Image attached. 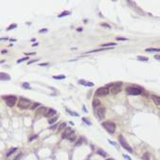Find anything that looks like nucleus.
I'll return each instance as SVG.
<instances>
[{"label":"nucleus","instance_id":"nucleus-1","mask_svg":"<svg viewBox=\"0 0 160 160\" xmlns=\"http://www.w3.org/2000/svg\"><path fill=\"white\" fill-rule=\"evenodd\" d=\"M142 89L139 87H134V86H129L126 88V94L129 96H136L140 95L142 93Z\"/></svg>","mask_w":160,"mask_h":160},{"label":"nucleus","instance_id":"nucleus-14","mask_svg":"<svg viewBox=\"0 0 160 160\" xmlns=\"http://www.w3.org/2000/svg\"><path fill=\"white\" fill-rule=\"evenodd\" d=\"M79 83L82 84L84 86H94V83L93 82H89V81H85L84 80H79Z\"/></svg>","mask_w":160,"mask_h":160},{"label":"nucleus","instance_id":"nucleus-40","mask_svg":"<svg viewBox=\"0 0 160 160\" xmlns=\"http://www.w3.org/2000/svg\"><path fill=\"white\" fill-rule=\"evenodd\" d=\"M37 137V136H31L30 138H29V141H32V139H34V138H36Z\"/></svg>","mask_w":160,"mask_h":160},{"label":"nucleus","instance_id":"nucleus-39","mask_svg":"<svg viewBox=\"0 0 160 160\" xmlns=\"http://www.w3.org/2000/svg\"><path fill=\"white\" fill-rule=\"evenodd\" d=\"M21 156H22V155H21V154H20V155H17V157H16L14 160H19L20 158H21Z\"/></svg>","mask_w":160,"mask_h":160},{"label":"nucleus","instance_id":"nucleus-41","mask_svg":"<svg viewBox=\"0 0 160 160\" xmlns=\"http://www.w3.org/2000/svg\"><path fill=\"white\" fill-rule=\"evenodd\" d=\"M155 60H160V55H155Z\"/></svg>","mask_w":160,"mask_h":160},{"label":"nucleus","instance_id":"nucleus-43","mask_svg":"<svg viewBox=\"0 0 160 160\" xmlns=\"http://www.w3.org/2000/svg\"><path fill=\"white\" fill-rule=\"evenodd\" d=\"M1 53H2V54H3V53H7V50H6V49H3V50L1 51Z\"/></svg>","mask_w":160,"mask_h":160},{"label":"nucleus","instance_id":"nucleus-7","mask_svg":"<svg viewBox=\"0 0 160 160\" xmlns=\"http://www.w3.org/2000/svg\"><path fill=\"white\" fill-rule=\"evenodd\" d=\"M109 92H110V90H109V88H108L107 86L99 87V88H98V90L96 91V95H97L98 97H103V96L108 95Z\"/></svg>","mask_w":160,"mask_h":160},{"label":"nucleus","instance_id":"nucleus-18","mask_svg":"<svg viewBox=\"0 0 160 160\" xmlns=\"http://www.w3.org/2000/svg\"><path fill=\"white\" fill-rule=\"evenodd\" d=\"M65 128H66V123H65V122H64V123H61V124L59 125V128L57 129V131L60 132V131H62V130L65 129Z\"/></svg>","mask_w":160,"mask_h":160},{"label":"nucleus","instance_id":"nucleus-10","mask_svg":"<svg viewBox=\"0 0 160 160\" xmlns=\"http://www.w3.org/2000/svg\"><path fill=\"white\" fill-rule=\"evenodd\" d=\"M47 111H48V110H47L46 107H40V108L36 111V115H37V116H45V117H46Z\"/></svg>","mask_w":160,"mask_h":160},{"label":"nucleus","instance_id":"nucleus-22","mask_svg":"<svg viewBox=\"0 0 160 160\" xmlns=\"http://www.w3.org/2000/svg\"><path fill=\"white\" fill-rule=\"evenodd\" d=\"M137 60L138 61H142V62H147L149 59L147 57H144V56H138L137 57Z\"/></svg>","mask_w":160,"mask_h":160},{"label":"nucleus","instance_id":"nucleus-20","mask_svg":"<svg viewBox=\"0 0 160 160\" xmlns=\"http://www.w3.org/2000/svg\"><path fill=\"white\" fill-rule=\"evenodd\" d=\"M68 139H69L70 141H72V142H73V141H75V139H76V135H75V133H74V132H73V133L69 136Z\"/></svg>","mask_w":160,"mask_h":160},{"label":"nucleus","instance_id":"nucleus-8","mask_svg":"<svg viewBox=\"0 0 160 160\" xmlns=\"http://www.w3.org/2000/svg\"><path fill=\"white\" fill-rule=\"evenodd\" d=\"M104 112H105V108L102 106H99L96 109L95 115L99 118V119H102V118H104Z\"/></svg>","mask_w":160,"mask_h":160},{"label":"nucleus","instance_id":"nucleus-6","mask_svg":"<svg viewBox=\"0 0 160 160\" xmlns=\"http://www.w3.org/2000/svg\"><path fill=\"white\" fill-rule=\"evenodd\" d=\"M118 141H119V143H120V145L124 148V149H126L129 153H133V150H132V148H131V146L127 143V141L124 139V137L122 136H118Z\"/></svg>","mask_w":160,"mask_h":160},{"label":"nucleus","instance_id":"nucleus-25","mask_svg":"<svg viewBox=\"0 0 160 160\" xmlns=\"http://www.w3.org/2000/svg\"><path fill=\"white\" fill-rule=\"evenodd\" d=\"M57 119H58V118H57V117L51 118H49V119H48V123H49V124H52V123L56 122V121H57Z\"/></svg>","mask_w":160,"mask_h":160},{"label":"nucleus","instance_id":"nucleus-11","mask_svg":"<svg viewBox=\"0 0 160 160\" xmlns=\"http://www.w3.org/2000/svg\"><path fill=\"white\" fill-rule=\"evenodd\" d=\"M0 80H10V76L8 75L7 73L0 72Z\"/></svg>","mask_w":160,"mask_h":160},{"label":"nucleus","instance_id":"nucleus-30","mask_svg":"<svg viewBox=\"0 0 160 160\" xmlns=\"http://www.w3.org/2000/svg\"><path fill=\"white\" fill-rule=\"evenodd\" d=\"M23 88H25V89H30L29 84H28V82H24V83H23Z\"/></svg>","mask_w":160,"mask_h":160},{"label":"nucleus","instance_id":"nucleus-33","mask_svg":"<svg viewBox=\"0 0 160 160\" xmlns=\"http://www.w3.org/2000/svg\"><path fill=\"white\" fill-rule=\"evenodd\" d=\"M67 112H68L71 116H75V117H78V116H79L77 113H75V112H71V111H70V110H68V109H67Z\"/></svg>","mask_w":160,"mask_h":160},{"label":"nucleus","instance_id":"nucleus-44","mask_svg":"<svg viewBox=\"0 0 160 160\" xmlns=\"http://www.w3.org/2000/svg\"><path fill=\"white\" fill-rule=\"evenodd\" d=\"M34 54H35L34 52H31V53H27V55H28H28H34Z\"/></svg>","mask_w":160,"mask_h":160},{"label":"nucleus","instance_id":"nucleus-9","mask_svg":"<svg viewBox=\"0 0 160 160\" xmlns=\"http://www.w3.org/2000/svg\"><path fill=\"white\" fill-rule=\"evenodd\" d=\"M73 133V131H72V129L70 128V127H66V129H65V131L63 132V135H62V137L63 138H67L68 139V137H69V136L71 135Z\"/></svg>","mask_w":160,"mask_h":160},{"label":"nucleus","instance_id":"nucleus-45","mask_svg":"<svg viewBox=\"0 0 160 160\" xmlns=\"http://www.w3.org/2000/svg\"><path fill=\"white\" fill-rule=\"evenodd\" d=\"M57 126H58V125H53L52 127H50V129H55V128H56Z\"/></svg>","mask_w":160,"mask_h":160},{"label":"nucleus","instance_id":"nucleus-3","mask_svg":"<svg viewBox=\"0 0 160 160\" xmlns=\"http://www.w3.org/2000/svg\"><path fill=\"white\" fill-rule=\"evenodd\" d=\"M31 106V102L29 99H25V98H20L19 101H18V107L21 109H28L30 108Z\"/></svg>","mask_w":160,"mask_h":160},{"label":"nucleus","instance_id":"nucleus-48","mask_svg":"<svg viewBox=\"0 0 160 160\" xmlns=\"http://www.w3.org/2000/svg\"><path fill=\"white\" fill-rule=\"evenodd\" d=\"M77 30H78V31H81V30H82V28H78V29H77Z\"/></svg>","mask_w":160,"mask_h":160},{"label":"nucleus","instance_id":"nucleus-36","mask_svg":"<svg viewBox=\"0 0 160 160\" xmlns=\"http://www.w3.org/2000/svg\"><path fill=\"white\" fill-rule=\"evenodd\" d=\"M39 66H48V63H43V64H40Z\"/></svg>","mask_w":160,"mask_h":160},{"label":"nucleus","instance_id":"nucleus-2","mask_svg":"<svg viewBox=\"0 0 160 160\" xmlns=\"http://www.w3.org/2000/svg\"><path fill=\"white\" fill-rule=\"evenodd\" d=\"M103 126V128L109 133V134H114L116 131V124L111 122V121H104L101 124Z\"/></svg>","mask_w":160,"mask_h":160},{"label":"nucleus","instance_id":"nucleus-24","mask_svg":"<svg viewBox=\"0 0 160 160\" xmlns=\"http://www.w3.org/2000/svg\"><path fill=\"white\" fill-rule=\"evenodd\" d=\"M53 79H55V80H64V79H66V76H65V75H59V76H53Z\"/></svg>","mask_w":160,"mask_h":160},{"label":"nucleus","instance_id":"nucleus-38","mask_svg":"<svg viewBox=\"0 0 160 160\" xmlns=\"http://www.w3.org/2000/svg\"><path fill=\"white\" fill-rule=\"evenodd\" d=\"M39 59H36V60H32V61H29L28 62V65H30V64H32V63H35V62H37Z\"/></svg>","mask_w":160,"mask_h":160},{"label":"nucleus","instance_id":"nucleus-13","mask_svg":"<svg viewBox=\"0 0 160 160\" xmlns=\"http://www.w3.org/2000/svg\"><path fill=\"white\" fill-rule=\"evenodd\" d=\"M152 99H153V101H154L156 105H160V97L155 96V95H153V96H152Z\"/></svg>","mask_w":160,"mask_h":160},{"label":"nucleus","instance_id":"nucleus-46","mask_svg":"<svg viewBox=\"0 0 160 160\" xmlns=\"http://www.w3.org/2000/svg\"><path fill=\"white\" fill-rule=\"evenodd\" d=\"M4 40L6 41V40H8V39H7V38H1V41H4Z\"/></svg>","mask_w":160,"mask_h":160},{"label":"nucleus","instance_id":"nucleus-12","mask_svg":"<svg viewBox=\"0 0 160 160\" xmlns=\"http://www.w3.org/2000/svg\"><path fill=\"white\" fill-rule=\"evenodd\" d=\"M56 113H57V111H56L55 109H53V108H49V109H48V111H47V115H46V117H47V118H50V117H52V116L56 115Z\"/></svg>","mask_w":160,"mask_h":160},{"label":"nucleus","instance_id":"nucleus-28","mask_svg":"<svg viewBox=\"0 0 160 160\" xmlns=\"http://www.w3.org/2000/svg\"><path fill=\"white\" fill-rule=\"evenodd\" d=\"M16 150H17V148H11V149L9 150V153L7 154V156L9 157V155H10L11 154H13V153H14V152H15Z\"/></svg>","mask_w":160,"mask_h":160},{"label":"nucleus","instance_id":"nucleus-27","mask_svg":"<svg viewBox=\"0 0 160 160\" xmlns=\"http://www.w3.org/2000/svg\"><path fill=\"white\" fill-rule=\"evenodd\" d=\"M142 160H150V155L148 153H145L143 155H142Z\"/></svg>","mask_w":160,"mask_h":160},{"label":"nucleus","instance_id":"nucleus-15","mask_svg":"<svg viewBox=\"0 0 160 160\" xmlns=\"http://www.w3.org/2000/svg\"><path fill=\"white\" fill-rule=\"evenodd\" d=\"M100 106V101L98 99H93V107L94 108H98Z\"/></svg>","mask_w":160,"mask_h":160},{"label":"nucleus","instance_id":"nucleus-5","mask_svg":"<svg viewBox=\"0 0 160 160\" xmlns=\"http://www.w3.org/2000/svg\"><path fill=\"white\" fill-rule=\"evenodd\" d=\"M121 85H122V82H120V81L108 84V86H111V93L113 95H116V94H118V92L121 91Z\"/></svg>","mask_w":160,"mask_h":160},{"label":"nucleus","instance_id":"nucleus-29","mask_svg":"<svg viewBox=\"0 0 160 160\" xmlns=\"http://www.w3.org/2000/svg\"><path fill=\"white\" fill-rule=\"evenodd\" d=\"M16 27H17V25H16V24H12V25H10V26H9V27L7 28V30L9 31V30H10V29H13V28H15Z\"/></svg>","mask_w":160,"mask_h":160},{"label":"nucleus","instance_id":"nucleus-31","mask_svg":"<svg viewBox=\"0 0 160 160\" xmlns=\"http://www.w3.org/2000/svg\"><path fill=\"white\" fill-rule=\"evenodd\" d=\"M82 120H83V121H84L87 125H91V124H92V123H91V121H90V120H88L86 118H82Z\"/></svg>","mask_w":160,"mask_h":160},{"label":"nucleus","instance_id":"nucleus-37","mask_svg":"<svg viewBox=\"0 0 160 160\" xmlns=\"http://www.w3.org/2000/svg\"><path fill=\"white\" fill-rule=\"evenodd\" d=\"M81 143H82V140H81V139H79V140H78V142H77V143H76V145H77V146H79V145H80V144H81Z\"/></svg>","mask_w":160,"mask_h":160},{"label":"nucleus","instance_id":"nucleus-19","mask_svg":"<svg viewBox=\"0 0 160 160\" xmlns=\"http://www.w3.org/2000/svg\"><path fill=\"white\" fill-rule=\"evenodd\" d=\"M38 106H40V103L39 102H34V103H32L31 104V106H30V110H34V109H36Z\"/></svg>","mask_w":160,"mask_h":160},{"label":"nucleus","instance_id":"nucleus-21","mask_svg":"<svg viewBox=\"0 0 160 160\" xmlns=\"http://www.w3.org/2000/svg\"><path fill=\"white\" fill-rule=\"evenodd\" d=\"M69 14H70V11H68V10H66V11H63V13L59 14V15H58V17H64V16L69 15Z\"/></svg>","mask_w":160,"mask_h":160},{"label":"nucleus","instance_id":"nucleus-42","mask_svg":"<svg viewBox=\"0 0 160 160\" xmlns=\"http://www.w3.org/2000/svg\"><path fill=\"white\" fill-rule=\"evenodd\" d=\"M123 156H124L125 158H127V159H128V160H132V159H131V158H130V157H129V156H128V155H124Z\"/></svg>","mask_w":160,"mask_h":160},{"label":"nucleus","instance_id":"nucleus-4","mask_svg":"<svg viewBox=\"0 0 160 160\" xmlns=\"http://www.w3.org/2000/svg\"><path fill=\"white\" fill-rule=\"evenodd\" d=\"M3 99L6 101V104L9 107H13L17 101V98L15 96H4Z\"/></svg>","mask_w":160,"mask_h":160},{"label":"nucleus","instance_id":"nucleus-26","mask_svg":"<svg viewBox=\"0 0 160 160\" xmlns=\"http://www.w3.org/2000/svg\"><path fill=\"white\" fill-rule=\"evenodd\" d=\"M97 154H98V155H100L101 156H106V155H107V154H106L104 151H102V150H98Z\"/></svg>","mask_w":160,"mask_h":160},{"label":"nucleus","instance_id":"nucleus-23","mask_svg":"<svg viewBox=\"0 0 160 160\" xmlns=\"http://www.w3.org/2000/svg\"><path fill=\"white\" fill-rule=\"evenodd\" d=\"M29 58H28V56H27V57H24V58H22V59H19V60H17V64H20V63H23V62H25V61H28Z\"/></svg>","mask_w":160,"mask_h":160},{"label":"nucleus","instance_id":"nucleus-16","mask_svg":"<svg viewBox=\"0 0 160 160\" xmlns=\"http://www.w3.org/2000/svg\"><path fill=\"white\" fill-rule=\"evenodd\" d=\"M145 51L147 52H160V48H155V47H149L146 48Z\"/></svg>","mask_w":160,"mask_h":160},{"label":"nucleus","instance_id":"nucleus-47","mask_svg":"<svg viewBox=\"0 0 160 160\" xmlns=\"http://www.w3.org/2000/svg\"><path fill=\"white\" fill-rule=\"evenodd\" d=\"M35 46H38V44H37V43H35V44H33V45H32V47H35Z\"/></svg>","mask_w":160,"mask_h":160},{"label":"nucleus","instance_id":"nucleus-34","mask_svg":"<svg viewBox=\"0 0 160 160\" xmlns=\"http://www.w3.org/2000/svg\"><path fill=\"white\" fill-rule=\"evenodd\" d=\"M117 40L118 41H127V38H123V37H117Z\"/></svg>","mask_w":160,"mask_h":160},{"label":"nucleus","instance_id":"nucleus-35","mask_svg":"<svg viewBox=\"0 0 160 160\" xmlns=\"http://www.w3.org/2000/svg\"><path fill=\"white\" fill-rule=\"evenodd\" d=\"M47 28H43V29H40V30H39V33H43V32H47Z\"/></svg>","mask_w":160,"mask_h":160},{"label":"nucleus","instance_id":"nucleus-49","mask_svg":"<svg viewBox=\"0 0 160 160\" xmlns=\"http://www.w3.org/2000/svg\"><path fill=\"white\" fill-rule=\"evenodd\" d=\"M107 160H115V159H113V158H110V159H107Z\"/></svg>","mask_w":160,"mask_h":160},{"label":"nucleus","instance_id":"nucleus-32","mask_svg":"<svg viewBox=\"0 0 160 160\" xmlns=\"http://www.w3.org/2000/svg\"><path fill=\"white\" fill-rule=\"evenodd\" d=\"M100 26H101V27H105V28H111V26L108 25V24H106V23H100Z\"/></svg>","mask_w":160,"mask_h":160},{"label":"nucleus","instance_id":"nucleus-17","mask_svg":"<svg viewBox=\"0 0 160 160\" xmlns=\"http://www.w3.org/2000/svg\"><path fill=\"white\" fill-rule=\"evenodd\" d=\"M112 46H117V43H107V44H102L100 45V47H112Z\"/></svg>","mask_w":160,"mask_h":160}]
</instances>
